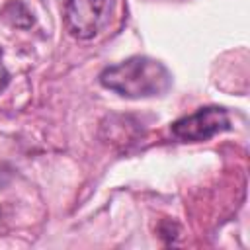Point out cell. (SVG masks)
Here are the masks:
<instances>
[{
  "label": "cell",
  "instance_id": "277c9868",
  "mask_svg": "<svg viewBox=\"0 0 250 250\" xmlns=\"http://www.w3.org/2000/svg\"><path fill=\"white\" fill-rule=\"evenodd\" d=\"M8 80H10V74H8V70L4 68V64L0 62V92L8 86Z\"/></svg>",
  "mask_w": 250,
  "mask_h": 250
},
{
  "label": "cell",
  "instance_id": "5b68a950",
  "mask_svg": "<svg viewBox=\"0 0 250 250\" xmlns=\"http://www.w3.org/2000/svg\"><path fill=\"white\" fill-rule=\"evenodd\" d=\"M0 55H2V51H0Z\"/></svg>",
  "mask_w": 250,
  "mask_h": 250
},
{
  "label": "cell",
  "instance_id": "6da1fadb",
  "mask_svg": "<svg viewBox=\"0 0 250 250\" xmlns=\"http://www.w3.org/2000/svg\"><path fill=\"white\" fill-rule=\"evenodd\" d=\"M100 84L127 100L160 98L172 88V72L152 57L135 55L100 72Z\"/></svg>",
  "mask_w": 250,
  "mask_h": 250
},
{
  "label": "cell",
  "instance_id": "7a4b0ae2",
  "mask_svg": "<svg viewBox=\"0 0 250 250\" xmlns=\"http://www.w3.org/2000/svg\"><path fill=\"white\" fill-rule=\"evenodd\" d=\"M230 129V115L225 107L207 105L176 119L170 133L180 143H203Z\"/></svg>",
  "mask_w": 250,
  "mask_h": 250
},
{
  "label": "cell",
  "instance_id": "3957f363",
  "mask_svg": "<svg viewBox=\"0 0 250 250\" xmlns=\"http://www.w3.org/2000/svg\"><path fill=\"white\" fill-rule=\"evenodd\" d=\"M113 0H64L66 29L76 39H92L109 23Z\"/></svg>",
  "mask_w": 250,
  "mask_h": 250
}]
</instances>
